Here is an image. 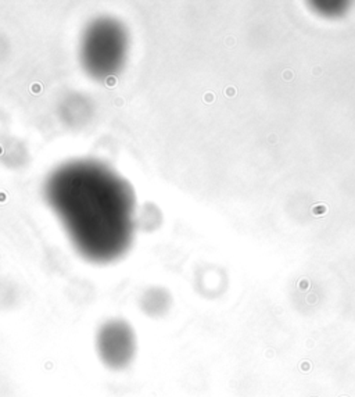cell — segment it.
<instances>
[{"instance_id":"1","label":"cell","mask_w":355,"mask_h":397,"mask_svg":"<svg viewBox=\"0 0 355 397\" xmlns=\"http://www.w3.org/2000/svg\"><path fill=\"white\" fill-rule=\"evenodd\" d=\"M49 206L85 258L108 263L129 249L135 194L126 179L101 162L60 165L45 185Z\"/></svg>"},{"instance_id":"4","label":"cell","mask_w":355,"mask_h":397,"mask_svg":"<svg viewBox=\"0 0 355 397\" xmlns=\"http://www.w3.org/2000/svg\"><path fill=\"white\" fill-rule=\"evenodd\" d=\"M169 293L161 288L148 289L142 299V307L148 315H161L169 308Z\"/></svg>"},{"instance_id":"5","label":"cell","mask_w":355,"mask_h":397,"mask_svg":"<svg viewBox=\"0 0 355 397\" xmlns=\"http://www.w3.org/2000/svg\"><path fill=\"white\" fill-rule=\"evenodd\" d=\"M312 213L315 214V215H321V214H325L326 213V206H323V204H319V206H315V207L312 208Z\"/></svg>"},{"instance_id":"3","label":"cell","mask_w":355,"mask_h":397,"mask_svg":"<svg viewBox=\"0 0 355 397\" xmlns=\"http://www.w3.org/2000/svg\"><path fill=\"white\" fill-rule=\"evenodd\" d=\"M97 349L100 358L110 368L128 366L136 351V338L128 322L112 319L104 324L97 333Z\"/></svg>"},{"instance_id":"7","label":"cell","mask_w":355,"mask_h":397,"mask_svg":"<svg viewBox=\"0 0 355 397\" xmlns=\"http://www.w3.org/2000/svg\"><path fill=\"white\" fill-rule=\"evenodd\" d=\"M228 95H229V97H232V96H235V95H236V90L230 88V89H228Z\"/></svg>"},{"instance_id":"2","label":"cell","mask_w":355,"mask_h":397,"mask_svg":"<svg viewBox=\"0 0 355 397\" xmlns=\"http://www.w3.org/2000/svg\"><path fill=\"white\" fill-rule=\"evenodd\" d=\"M126 28L112 18H99L89 24L81 40V61L93 79L107 81L118 75L128 57Z\"/></svg>"},{"instance_id":"6","label":"cell","mask_w":355,"mask_h":397,"mask_svg":"<svg viewBox=\"0 0 355 397\" xmlns=\"http://www.w3.org/2000/svg\"><path fill=\"white\" fill-rule=\"evenodd\" d=\"M293 71H291V70H286L284 71V72H283V78H284L286 79V81H291V79H293Z\"/></svg>"}]
</instances>
